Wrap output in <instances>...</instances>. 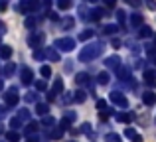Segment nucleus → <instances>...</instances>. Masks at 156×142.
I'll return each mask as SVG.
<instances>
[{"label": "nucleus", "instance_id": "22", "mask_svg": "<svg viewBox=\"0 0 156 142\" xmlns=\"http://www.w3.org/2000/svg\"><path fill=\"white\" fill-rule=\"evenodd\" d=\"M138 38H140V40H146V38H152V30H150L148 26H142L140 30H138Z\"/></svg>", "mask_w": 156, "mask_h": 142}, {"label": "nucleus", "instance_id": "46", "mask_svg": "<svg viewBox=\"0 0 156 142\" xmlns=\"http://www.w3.org/2000/svg\"><path fill=\"white\" fill-rule=\"evenodd\" d=\"M129 6H133V8H140L142 6V0H125Z\"/></svg>", "mask_w": 156, "mask_h": 142}, {"label": "nucleus", "instance_id": "60", "mask_svg": "<svg viewBox=\"0 0 156 142\" xmlns=\"http://www.w3.org/2000/svg\"><path fill=\"white\" fill-rule=\"evenodd\" d=\"M0 134H4V126H2V124H0Z\"/></svg>", "mask_w": 156, "mask_h": 142}, {"label": "nucleus", "instance_id": "35", "mask_svg": "<svg viewBox=\"0 0 156 142\" xmlns=\"http://www.w3.org/2000/svg\"><path fill=\"white\" fill-rule=\"evenodd\" d=\"M20 126H22V120H20L18 116H12V119H10V128H12V130H18Z\"/></svg>", "mask_w": 156, "mask_h": 142}, {"label": "nucleus", "instance_id": "5", "mask_svg": "<svg viewBox=\"0 0 156 142\" xmlns=\"http://www.w3.org/2000/svg\"><path fill=\"white\" fill-rule=\"evenodd\" d=\"M18 101H20V93H18L16 87H10L4 93V105H6V107H16Z\"/></svg>", "mask_w": 156, "mask_h": 142}, {"label": "nucleus", "instance_id": "56", "mask_svg": "<svg viewBox=\"0 0 156 142\" xmlns=\"http://www.w3.org/2000/svg\"><path fill=\"white\" fill-rule=\"evenodd\" d=\"M133 142H142V136H140V134H136V136L133 138Z\"/></svg>", "mask_w": 156, "mask_h": 142}, {"label": "nucleus", "instance_id": "18", "mask_svg": "<svg viewBox=\"0 0 156 142\" xmlns=\"http://www.w3.org/2000/svg\"><path fill=\"white\" fill-rule=\"evenodd\" d=\"M105 16H109V12H107L105 8H95V10H91V20H95V22H99Z\"/></svg>", "mask_w": 156, "mask_h": 142}, {"label": "nucleus", "instance_id": "30", "mask_svg": "<svg viewBox=\"0 0 156 142\" xmlns=\"http://www.w3.org/2000/svg\"><path fill=\"white\" fill-rule=\"evenodd\" d=\"M117 20H119V26L125 30L126 28V24H125V20H126V14H125V10H117Z\"/></svg>", "mask_w": 156, "mask_h": 142}, {"label": "nucleus", "instance_id": "33", "mask_svg": "<svg viewBox=\"0 0 156 142\" xmlns=\"http://www.w3.org/2000/svg\"><path fill=\"white\" fill-rule=\"evenodd\" d=\"M85 99H87V93H85L83 89L75 91V103H85Z\"/></svg>", "mask_w": 156, "mask_h": 142}, {"label": "nucleus", "instance_id": "62", "mask_svg": "<svg viewBox=\"0 0 156 142\" xmlns=\"http://www.w3.org/2000/svg\"><path fill=\"white\" fill-rule=\"evenodd\" d=\"M71 142H75V140H71Z\"/></svg>", "mask_w": 156, "mask_h": 142}, {"label": "nucleus", "instance_id": "59", "mask_svg": "<svg viewBox=\"0 0 156 142\" xmlns=\"http://www.w3.org/2000/svg\"><path fill=\"white\" fill-rule=\"evenodd\" d=\"M2 87H4V79H0V91H2Z\"/></svg>", "mask_w": 156, "mask_h": 142}, {"label": "nucleus", "instance_id": "1", "mask_svg": "<svg viewBox=\"0 0 156 142\" xmlns=\"http://www.w3.org/2000/svg\"><path fill=\"white\" fill-rule=\"evenodd\" d=\"M103 50H105L103 42H93V43H87L85 47H81V51H79V55H77V59H79V61H83V63L93 61V59H97L101 54H103Z\"/></svg>", "mask_w": 156, "mask_h": 142}, {"label": "nucleus", "instance_id": "44", "mask_svg": "<svg viewBox=\"0 0 156 142\" xmlns=\"http://www.w3.org/2000/svg\"><path fill=\"white\" fill-rule=\"evenodd\" d=\"M36 99H38L36 93H26V95H24V101H26V103H34Z\"/></svg>", "mask_w": 156, "mask_h": 142}, {"label": "nucleus", "instance_id": "52", "mask_svg": "<svg viewBox=\"0 0 156 142\" xmlns=\"http://www.w3.org/2000/svg\"><path fill=\"white\" fill-rule=\"evenodd\" d=\"M103 2H105V6H107V8H115L117 0H103Z\"/></svg>", "mask_w": 156, "mask_h": 142}, {"label": "nucleus", "instance_id": "38", "mask_svg": "<svg viewBox=\"0 0 156 142\" xmlns=\"http://www.w3.org/2000/svg\"><path fill=\"white\" fill-rule=\"evenodd\" d=\"M77 14H79L83 20H89V14H91V12H89L85 6H79V8H77Z\"/></svg>", "mask_w": 156, "mask_h": 142}, {"label": "nucleus", "instance_id": "10", "mask_svg": "<svg viewBox=\"0 0 156 142\" xmlns=\"http://www.w3.org/2000/svg\"><path fill=\"white\" fill-rule=\"evenodd\" d=\"M20 79H22V85H32V81H34V71H32L30 67H22Z\"/></svg>", "mask_w": 156, "mask_h": 142}, {"label": "nucleus", "instance_id": "45", "mask_svg": "<svg viewBox=\"0 0 156 142\" xmlns=\"http://www.w3.org/2000/svg\"><path fill=\"white\" fill-rule=\"evenodd\" d=\"M34 59H38V61L46 59V51H42V50H36V51H34Z\"/></svg>", "mask_w": 156, "mask_h": 142}, {"label": "nucleus", "instance_id": "17", "mask_svg": "<svg viewBox=\"0 0 156 142\" xmlns=\"http://www.w3.org/2000/svg\"><path fill=\"white\" fill-rule=\"evenodd\" d=\"M119 30H121V26H119V24H105V26H103V34H107V36L119 34Z\"/></svg>", "mask_w": 156, "mask_h": 142}, {"label": "nucleus", "instance_id": "32", "mask_svg": "<svg viewBox=\"0 0 156 142\" xmlns=\"http://www.w3.org/2000/svg\"><path fill=\"white\" fill-rule=\"evenodd\" d=\"M73 26H75V20H73V18H69V16L63 20V22H61V28H63V30H71Z\"/></svg>", "mask_w": 156, "mask_h": 142}, {"label": "nucleus", "instance_id": "23", "mask_svg": "<svg viewBox=\"0 0 156 142\" xmlns=\"http://www.w3.org/2000/svg\"><path fill=\"white\" fill-rule=\"evenodd\" d=\"M36 113H38V115H42V116H48L50 107H48L46 103H38V105H36Z\"/></svg>", "mask_w": 156, "mask_h": 142}, {"label": "nucleus", "instance_id": "36", "mask_svg": "<svg viewBox=\"0 0 156 142\" xmlns=\"http://www.w3.org/2000/svg\"><path fill=\"white\" fill-rule=\"evenodd\" d=\"M61 136H63V130H61L59 126H57V128H53V130L50 132V138H53V140H59Z\"/></svg>", "mask_w": 156, "mask_h": 142}, {"label": "nucleus", "instance_id": "21", "mask_svg": "<svg viewBox=\"0 0 156 142\" xmlns=\"http://www.w3.org/2000/svg\"><path fill=\"white\" fill-rule=\"evenodd\" d=\"M40 20H42V18H34V16H28L26 22H24V26H26L28 30H34V28L40 24Z\"/></svg>", "mask_w": 156, "mask_h": 142}, {"label": "nucleus", "instance_id": "12", "mask_svg": "<svg viewBox=\"0 0 156 142\" xmlns=\"http://www.w3.org/2000/svg\"><path fill=\"white\" fill-rule=\"evenodd\" d=\"M130 26L133 28H138V30H140L142 28V24H144V16L142 14H138V12H134V14H130Z\"/></svg>", "mask_w": 156, "mask_h": 142}, {"label": "nucleus", "instance_id": "3", "mask_svg": "<svg viewBox=\"0 0 156 142\" xmlns=\"http://www.w3.org/2000/svg\"><path fill=\"white\" fill-rule=\"evenodd\" d=\"M53 47H57L59 51H73L75 50V40L65 36V38L55 40V42H53Z\"/></svg>", "mask_w": 156, "mask_h": 142}, {"label": "nucleus", "instance_id": "19", "mask_svg": "<svg viewBox=\"0 0 156 142\" xmlns=\"http://www.w3.org/2000/svg\"><path fill=\"white\" fill-rule=\"evenodd\" d=\"M75 83L77 85H79V87H81V85H91V83H89V75H87V73H77V75H75Z\"/></svg>", "mask_w": 156, "mask_h": 142}, {"label": "nucleus", "instance_id": "58", "mask_svg": "<svg viewBox=\"0 0 156 142\" xmlns=\"http://www.w3.org/2000/svg\"><path fill=\"white\" fill-rule=\"evenodd\" d=\"M111 43H113V47H119V46H121V42H119V40H113Z\"/></svg>", "mask_w": 156, "mask_h": 142}, {"label": "nucleus", "instance_id": "61", "mask_svg": "<svg viewBox=\"0 0 156 142\" xmlns=\"http://www.w3.org/2000/svg\"><path fill=\"white\" fill-rule=\"evenodd\" d=\"M87 2H97V0H87Z\"/></svg>", "mask_w": 156, "mask_h": 142}, {"label": "nucleus", "instance_id": "51", "mask_svg": "<svg viewBox=\"0 0 156 142\" xmlns=\"http://www.w3.org/2000/svg\"><path fill=\"white\" fill-rule=\"evenodd\" d=\"M6 113H8V107H6V105H4V107L0 105V120H2L4 116H6Z\"/></svg>", "mask_w": 156, "mask_h": 142}, {"label": "nucleus", "instance_id": "53", "mask_svg": "<svg viewBox=\"0 0 156 142\" xmlns=\"http://www.w3.org/2000/svg\"><path fill=\"white\" fill-rule=\"evenodd\" d=\"M46 16H48V18H50V20H53V22H55V20L59 18V16H57L55 12H50V10H48V14H46Z\"/></svg>", "mask_w": 156, "mask_h": 142}, {"label": "nucleus", "instance_id": "49", "mask_svg": "<svg viewBox=\"0 0 156 142\" xmlns=\"http://www.w3.org/2000/svg\"><path fill=\"white\" fill-rule=\"evenodd\" d=\"M65 119H67V120H71V123H73V120L77 119V115H75L73 111H65Z\"/></svg>", "mask_w": 156, "mask_h": 142}, {"label": "nucleus", "instance_id": "54", "mask_svg": "<svg viewBox=\"0 0 156 142\" xmlns=\"http://www.w3.org/2000/svg\"><path fill=\"white\" fill-rule=\"evenodd\" d=\"M8 8V0H0V12H4Z\"/></svg>", "mask_w": 156, "mask_h": 142}, {"label": "nucleus", "instance_id": "29", "mask_svg": "<svg viewBox=\"0 0 156 142\" xmlns=\"http://www.w3.org/2000/svg\"><path fill=\"white\" fill-rule=\"evenodd\" d=\"M93 36H95V32H93V30H83L79 34V42H87V40L93 38Z\"/></svg>", "mask_w": 156, "mask_h": 142}, {"label": "nucleus", "instance_id": "9", "mask_svg": "<svg viewBox=\"0 0 156 142\" xmlns=\"http://www.w3.org/2000/svg\"><path fill=\"white\" fill-rule=\"evenodd\" d=\"M117 77L122 81V83H129V81H133V71H130V67H126V65H122L121 69L117 71Z\"/></svg>", "mask_w": 156, "mask_h": 142}, {"label": "nucleus", "instance_id": "16", "mask_svg": "<svg viewBox=\"0 0 156 142\" xmlns=\"http://www.w3.org/2000/svg\"><path fill=\"white\" fill-rule=\"evenodd\" d=\"M142 79H144L146 85H156V73L150 71V69H144V73H142Z\"/></svg>", "mask_w": 156, "mask_h": 142}, {"label": "nucleus", "instance_id": "24", "mask_svg": "<svg viewBox=\"0 0 156 142\" xmlns=\"http://www.w3.org/2000/svg\"><path fill=\"white\" fill-rule=\"evenodd\" d=\"M0 57L2 59H10L12 57V47L10 46H0Z\"/></svg>", "mask_w": 156, "mask_h": 142}, {"label": "nucleus", "instance_id": "41", "mask_svg": "<svg viewBox=\"0 0 156 142\" xmlns=\"http://www.w3.org/2000/svg\"><path fill=\"white\" fill-rule=\"evenodd\" d=\"M125 136H126V138H130V140H133L134 136H136V130H134L133 126H126V128H125Z\"/></svg>", "mask_w": 156, "mask_h": 142}, {"label": "nucleus", "instance_id": "25", "mask_svg": "<svg viewBox=\"0 0 156 142\" xmlns=\"http://www.w3.org/2000/svg\"><path fill=\"white\" fill-rule=\"evenodd\" d=\"M109 79H111V75L107 71H101L99 75H97V83L99 85H109Z\"/></svg>", "mask_w": 156, "mask_h": 142}, {"label": "nucleus", "instance_id": "42", "mask_svg": "<svg viewBox=\"0 0 156 142\" xmlns=\"http://www.w3.org/2000/svg\"><path fill=\"white\" fill-rule=\"evenodd\" d=\"M36 89H38V91H46V89H48V83H46V79H40V81H36Z\"/></svg>", "mask_w": 156, "mask_h": 142}, {"label": "nucleus", "instance_id": "26", "mask_svg": "<svg viewBox=\"0 0 156 142\" xmlns=\"http://www.w3.org/2000/svg\"><path fill=\"white\" fill-rule=\"evenodd\" d=\"M42 124H44V126H48V128H50V130H53V126H55V119H53L51 115H48V116H44Z\"/></svg>", "mask_w": 156, "mask_h": 142}, {"label": "nucleus", "instance_id": "4", "mask_svg": "<svg viewBox=\"0 0 156 142\" xmlns=\"http://www.w3.org/2000/svg\"><path fill=\"white\" fill-rule=\"evenodd\" d=\"M44 42H46V36L42 34V32H34V34L28 36V46L32 47V50H40V47L44 46Z\"/></svg>", "mask_w": 156, "mask_h": 142}, {"label": "nucleus", "instance_id": "11", "mask_svg": "<svg viewBox=\"0 0 156 142\" xmlns=\"http://www.w3.org/2000/svg\"><path fill=\"white\" fill-rule=\"evenodd\" d=\"M38 128H40V123H36V120H30V123L26 124V128H24V134H26L28 138H32V136L38 134Z\"/></svg>", "mask_w": 156, "mask_h": 142}, {"label": "nucleus", "instance_id": "14", "mask_svg": "<svg viewBox=\"0 0 156 142\" xmlns=\"http://www.w3.org/2000/svg\"><path fill=\"white\" fill-rule=\"evenodd\" d=\"M46 59H50V61L57 63V61L61 59V55H59V50H57V47H48V50H46Z\"/></svg>", "mask_w": 156, "mask_h": 142}, {"label": "nucleus", "instance_id": "39", "mask_svg": "<svg viewBox=\"0 0 156 142\" xmlns=\"http://www.w3.org/2000/svg\"><path fill=\"white\" fill-rule=\"evenodd\" d=\"M40 73H42V77L50 79V77H51V67H50V65H42V69H40Z\"/></svg>", "mask_w": 156, "mask_h": 142}, {"label": "nucleus", "instance_id": "50", "mask_svg": "<svg viewBox=\"0 0 156 142\" xmlns=\"http://www.w3.org/2000/svg\"><path fill=\"white\" fill-rule=\"evenodd\" d=\"M144 2H146V6H148V10L156 12V0H144Z\"/></svg>", "mask_w": 156, "mask_h": 142}, {"label": "nucleus", "instance_id": "27", "mask_svg": "<svg viewBox=\"0 0 156 142\" xmlns=\"http://www.w3.org/2000/svg\"><path fill=\"white\" fill-rule=\"evenodd\" d=\"M14 71H16V63H6V65H4V77H12L14 75Z\"/></svg>", "mask_w": 156, "mask_h": 142}, {"label": "nucleus", "instance_id": "48", "mask_svg": "<svg viewBox=\"0 0 156 142\" xmlns=\"http://www.w3.org/2000/svg\"><path fill=\"white\" fill-rule=\"evenodd\" d=\"M81 132H85V134H91V124H89V123H83V124H81Z\"/></svg>", "mask_w": 156, "mask_h": 142}, {"label": "nucleus", "instance_id": "13", "mask_svg": "<svg viewBox=\"0 0 156 142\" xmlns=\"http://www.w3.org/2000/svg\"><path fill=\"white\" fill-rule=\"evenodd\" d=\"M115 119H117L119 123L130 124V123L134 120V115H133V113H129V111H125V113H117V115H115Z\"/></svg>", "mask_w": 156, "mask_h": 142}, {"label": "nucleus", "instance_id": "7", "mask_svg": "<svg viewBox=\"0 0 156 142\" xmlns=\"http://www.w3.org/2000/svg\"><path fill=\"white\" fill-rule=\"evenodd\" d=\"M61 93H63V81L55 79L53 85H51V89H50V93H48V101H53L57 95H61Z\"/></svg>", "mask_w": 156, "mask_h": 142}, {"label": "nucleus", "instance_id": "31", "mask_svg": "<svg viewBox=\"0 0 156 142\" xmlns=\"http://www.w3.org/2000/svg\"><path fill=\"white\" fill-rule=\"evenodd\" d=\"M71 6H73L71 0H57V8H59V10H69Z\"/></svg>", "mask_w": 156, "mask_h": 142}, {"label": "nucleus", "instance_id": "20", "mask_svg": "<svg viewBox=\"0 0 156 142\" xmlns=\"http://www.w3.org/2000/svg\"><path fill=\"white\" fill-rule=\"evenodd\" d=\"M4 136H6L8 142H20V138H22V134H20L18 130H8Z\"/></svg>", "mask_w": 156, "mask_h": 142}, {"label": "nucleus", "instance_id": "34", "mask_svg": "<svg viewBox=\"0 0 156 142\" xmlns=\"http://www.w3.org/2000/svg\"><path fill=\"white\" fill-rule=\"evenodd\" d=\"M71 103H75V93L67 91V93L63 95V105H71Z\"/></svg>", "mask_w": 156, "mask_h": 142}, {"label": "nucleus", "instance_id": "6", "mask_svg": "<svg viewBox=\"0 0 156 142\" xmlns=\"http://www.w3.org/2000/svg\"><path fill=\"white\" fill-rule=\"evenodd\" d=\"M109 101H111L113 105H117V107H121V109H126V107H129V99H126V97L122 95L121 91L109 93Z\"/></svg>", "mask_w": 156, "mask_h": 142}, {"label": "nucleus", "instance_id": "40", "mask_svg": "<svg viewBox=\"0 0 156 142\" xmlns=\"http://www.w3.org/2000/svg\"><path fill=\"white\" fill-rule=\"evenodd\" d=\"M146 54H148V59L152 63H156V47H146Z\"/></svg>", "mask_w": 156, "mask_h": 142}, {"label": "nucleus", "instance_id": "37", "mask_svg": "<svg viewBox=\"0 0 156 142\" xmlns=\"http://www.w3.org/2000/svg\"><path fill=\"white\" fill-rule=\"evenodd\" d=\"M105 142H122V140H121V136H119V134H115V132H109V134L105 136Z\"/></svg>", "mask_w": 156, "mask_h": 142}, {"label": "nucleus", "instance_id": "47", "mask_svg": "<svg viewBox=\"0 0 156 142\" xmlns=\"http://www.w3.org/2000/svg\"><path fill=\"white\" fill-rule=\"evenodd\" d=\"M97 109H99V111H107V101H103V99H97Z\"/></svg>", "mask_w": 156, "mask_h": 142}, {"label": "nucleus", "instance_id": "55", "mask_svg": "<svg viewBox=\"0 0 156 142\" xmlns=\"http://www.w3.org/2000/svg\"><path fill=\"white\" fill-rule=\"evenodd\" d=\"M50 6H51V0H42V8H46V10H48Z\"/></svg>", "mask_w": 156, "mask_h": 142}, {"label": "nucleus", "instance_id": "43", "mask_svg": "<svg viewBox=\"0 0 156 142\" xmlns=\"http://www.w3.org/2000/svg\"><path fill=\"white\" fill-rule=\"evenodd\" d=\"M69 126H71V120H67L63 116V119H61V123H59V128H61V130H69Z\"/></svg>", "mask_w": 156, "mask_h": 142}, {"label": "nucleus", "instance_id": "8", "mask_svg": "<svg viewBox=\"0 0 156 142\" xmlns=\"http://www.w3.org/2000/svg\"><path fill=\"white\" fill-rule=\"evenodd\" d=\"M105 65L109 67V69H115V73L122 67L121 65V57H119V55H109V57L105 59Z\"/></svg>", "mask_w": 156, "mask_h": 142}, {"label": "nucleus", "instance_id": "15", "mask_svg": "<svg viewBox=\"0 0 156 142\" xmlns=\"http://www.w3.org/2000/svg\"><path fill=\"white\" fill-rule=\"evenodd\" d=\"M142 103H144L146 107H152V105H156V95L152 91H144L142 93Z\"/></svg>", "mask_w": 156, "mask_h": 142}, {"label": "nucleus", "instance_id": "57", "mask_svg": "<svg viewBox=\"0 0 156 142\" xmlns=\"http://www.w3.org/2000/svg\"><path fill=\"white\" fill-rule=\"evenodd\" d=\"M26 142H40V138H38V136H32V138H28Z\"/></svg>", "mask_w": 156, "mask_h": 142}, {"label": "nucleus", "instance_id": "28", "mask_svg": "<svg viewBox=\"0 0 156 142\" xmlns=\"http://www.w3.org/2000/svg\"><path fill=\"white\" fill-rule=\"evenodd\" d=\"M16 116H18L22 123H24V120L30 123V111H28V109H18V115H16Z\"/></svg>", "mask_w": 156, "mask_h": 142}, {"label": "nucleus", "instance_id": "2", "mask_svg": "<svg viewBox=\"0 0 156 142\" xmlns=\"http://www.w3.org/2000/svg\"><path fill=\"white\" fill-rule=\"evenodd\" d=\"M42 8V0H20L18 6H16V12L20 14H32V12L40 10Z\"/></svg>", "mask_w": 156, "mask_h": 142}]
</instances>
